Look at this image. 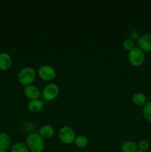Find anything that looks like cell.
Wrapping results in <instances>:
<instances>
[{
    "instance_id": "cell-13",
    "label": "cell",
    "mask_w": 151,
    "mask_h": 152,
    "mask_svg": "<svg viewBox=\"0 0 151 152\" xmlns=\"http://www.w3.org/2000/svg\"><path fill=\"white\" fill-rule=\"evenodd\" d=\"M11 144V138L7 133H0V149H8Z\"/></svg>"
},
{
    "instance_id": "cell-9",
    "label": "cell",
    "mask_w": 151,
    "mask_h": 152,
    "mask_svg": "<svg viewBox=\"0 0 151 152\" xmlns=\"http://www.w3.org/2000/svg\"><path fill=\"white\" fill-rule=\"evenodd\" d=\"M12 58L7 52L0 53V70L3 71H7L12 66Z\"/></svg>"
},
{
    "instance_id": "cell-17",
    "label": "cell",
    "mask_w": 151,
    "mask_h": 152,
    "mask_svg": "<svg viewBox=\"0 0 151 152\" xmlns=\"http://www.w3.org/2000/svg\"><path fill=\"white\" fill-rule=\"evenodd\" d=\"M143 116L145 120L151 122V100L148 101L143 107Z\"/></svg>"
},
{
    "instance_id": "cell-14",
    "label": "cell",
    "mask_w": 151,
    "mask_h": 152,
    "mask_svg": "<svg viewBox=\"0 0 151 152\" xmlns=\"http://www.w3.org/2000/svg\"><path fill=\"white\" fill-rule=\"evenodd\" d=\"M138 151V145L133 141H126L121 145V152H136Z\"/></svg>"
},
{
    "instance_id": "cell-15",
    "label": "cell",
    "mask_w": 151,
    "mask_h": 152,
    "mask_svg": "<svg viewBox=\"0 0 151 152\" xmlns=\"http://www.w3.org/2000/svg\"><path fill=\"white\" fill-rule=\"evenodd\" d=\"M88 139L84 135H79L76 137L75 141H74V144L76 146H77L79 148H84L87 146L88 145Z\"/></svg>"
},
{
    "instance_id": "cell-1",
    "label": "cell",
    "mask_w": 151,
    "mask_h": 152,
    "mask_svg": "<svg viewBox=\"0 0 151 152\" xmlns=\"http://www.w3.org/2000/svg\"><path fill=\"white\" fill-rule=\"evenodd\" d=\"M25 145L30 152H42L44 149V138L38 133H31L28 135L25 140Z\"/></svg>"
},
{
    "instance_id": "cell-19",
    "label": "cell",
    "mask_w": 151,
    "mask_h": 152,
    "mask_svg": "<svg viewBox=\"0 0 151 152\" xmlns=\"http://www.w3.org/2000/svg\"><path fill=\"white\" fill-rule=\"evenodd\" d=\"M123 48L127 51H130L135 48V43L130 39H126L123 42Z\"/></svg>"
},
{
    "instance_id": "cell-16",
    "label": "cell",
    "mask_w": 151,
    "mask_h": 152,
    "mask_svg": "<svg viewBox=\"0 0 151 152\" xmlns=\"http://www.w3.org/2000/svg\"><path fill=\"white\" fill-rule=\"evenodd\" d=\"M10 152H30V151L25 143L18 142L12 145Z\"/></svg>"
},
{
    "instance_id": "cell-7",
    "label": "cell",
    "mask_w": 151,
    "mask_h": 152,
    "mask_svg": "<svg viewBox=\"0 0 151 152\" xmlns=\"http://www.w3.org/2000/svg\"><path fill=\"white\" fill-rule=\"evenodd\" d=\"M138 48L144 52H151V34L140 36L137 41Z\"/></svg>"
},
{
    "instance_id": "cell-3",
    "label": "cell",
    "mask_w": 151,
    "mask_h": 152,
    "mask_svg": "<svg viewBox=\"0 0 151 152\" xmlns=\"http://www.w3.org/2000/svg\"><path fill=\"white\" fill-rule=\"evenodd\" d=\"M145 60V53L139 48H136L129 51L128 61L133 67H140L144 64Z\"/></svg>"
},
{
    "instance_id": "cell-20",
    "label": "cell",
    "mask_w": 151,
    "mask_h": 152,
    "mask_svg": "<svg viewBox=\"0 0 151 152\" xmlns=\"http://www.w3.org/2000/svg\"><path fill=\"white\" fill-rule=\"evenodd\" d=\"M139 37H140V35H139V32H138L137 31H136V30H134V31H131V33H130V39L133 40V42H134V40H137L139 39Z\"/></svg>"
},
{
    "instance_id": "cell-11",
    "label": "cell",
    "mask_w": 151,
    "mask_h": 152,
    "mask_svg": "<svg viewBox=\"0 0 151 152\" xmlns=\"http://www.w3.org/2000/svg\"><path fill=\"white\" fill-rule=\"evenodd\" d=\"M38 134L41 135V137L44 139H50L53 137L55 134V129L50 125H43L38 129Z\"/></svg>"
},
{
    "instance_id": "cell-23",
    "label": "cell",
    "mask_w": 151,
    "mask_h": 152,
    "mask_svg": "<svg viewBox=\"0 0 151 152\" xmlns=\"http://www.w3.org/2000/svg\"><path fill=\"white\" fill-rule=\"evenodd\" d=\"M150 8H151V4H150Z\"/></svg>"
},
{
    "instance_id": "cell-4",
    "label": "cell",
    "mask_w": 151,
    "mask_h": 152,
    "mask_svg": "<svg viewBox=\"0 0 151 152\" xmlns=\"http://www.w3.org/2000/svg\"><path fill=\"white\" fill-rule=\"evenodd\" d=\"M76 137V132L71 127L68 126H62L59 131V138L63 143L72 144L74 143Z\"/></svg>"
},
{
    "instance_id": "cell-2",
    "label": "cell",
    "mask_w": 151,
    "mask_h": 152,
    "mask_svg": "<svg viewBox=\"0 0 151 152\" xmlns=\"http://www.w3.org/2000/svg\"><path fill=\"white\" fill-rule=\"evenodd\" d=\"M36 71L32 67H25L19 71L17 79L19 83L25 87L33 85L36 78Z\"/></svg>"
},
{
    "instance_id": "cell-6",
    "label": "cell",
    "mask_w": 151,
    "mask_h": 152,
    "mask_svg": "<svg viewBox=\"0 0 151 152\" xmlns=\"http://www.w3.org/2000/svg\"><path fill=\"white\" fill-rule=\"evenodd\" d=\"M59 94V88L55 83H49L43 88L41 95L44 100L50 102L56 99Z\"/></svg>"
},
{
    "instance_id": "cell-12",
    "label": "cell",
    "mask_w": 151,
    "mask_h": 152,
    "mask_svg": "<svg viewBox=\"0 0 151 152\" xmlns=\"http://www.w3.org/2000/svg\"><path fill=\"white\" fill-rule=\"evenodd\" d=\"M132 102L137 106H144L148 102L147 96L142 92H137L132 96Z\"/></svg>"
},
{
    "instance_id": "cell-22",
    "label": "cell",
    "mask_w": 151,
    "mask_h": 152,
    "mask_svg": "<svg viewBox=\"0 0 151 152\" xmlns=\"http://www.w3.org/2000/svg\"><path fill=\"white\" fill-rule=\"evenodd\" d=\"M136 152H147V151H140V150H138Z\"/></svg>"
},
{
    "instance_id": "cell-21",
    "label": "cell",
    "mask_w": 151,
    "mask_h": 152,
    "mask_svg": "<svg viewBox=\"0 0 151 152\" xmlns=\"http://www.w3.org/2000/svg\"><path fill=\"white\" fill-rule=\"evenodd\" d=\"M0 152H7L6 150H3V149H0Z\"/></svg>"
},
{
    "instance_id": "cell-5",
    "label": "cell",
    "mask_w": 151,
    "mask_h": 152,
    "mask_svg": "<svg viewBox=\"0 0 151 152\" xmlns=\"http://www.w3.org/2000/svg\"><path fill=\"white\" fill-rule=\"evenodd\" d=\"M38 77L43 81L50 82L54 80L56 77V71L51 65H44L38 68L37 71Z\"/></svg>"
},
{
    "instance_id": "cell-18",
    "label": "cell",
    "mask_w": 151,
    "mask_h": 152,
    "mask_svg": "<svg viewBox=\"0 0 151 152\" xmlns=\"http://www.w3.org/2000/svg\"><path fill=\"white\" fill-rule=\"evenodd\" d=\"M138 145V150H140V151H147V150L150 148V142L149 141L147 140L143 139L141 140L137 144Z\"/></svg>"
},
{
    "instance_id": "cell-8",
    "label": "cell",
    "mask_w": 151,
    "mask_h": 152,
    "mask_svg": "<svg viewBox=\"0 0 151 152\" xmlns=\"http://www.w3.org/2000/svg\"><path fill=\"white\" fill-rule=\"evenodd\" d=\"M24 94H25V96L28 98L30 100L38 99L40 95H41L39 88L37 86H34V85H30V86L25 87V88H24Z\"/></svg>"
},
{
    "instance_id": "cell-10",
    "label": "cell",
    "mask_w": 151,
    "mask_h": 152,
    "mask_svg": "<svg viewBox=\"0 0 151 152\" xmlns=\"http://www.w3.org/2000/svg\"><path fill=\"white\" fill-rule=\"evenodd\" d=\"M44 102L39 99L30 100L28 103V109L31 113L40 112L44 108Z\"/></svg>"
}]
</instances>
